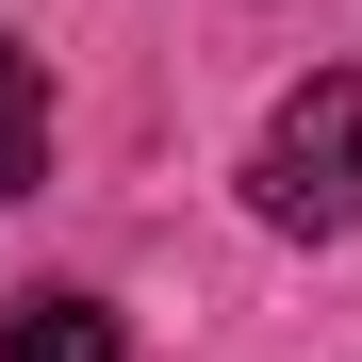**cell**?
Returning <instances> with one entry per match:
<instances>
[{
  "mask_svg": "<svg viewBox=\"0 0 362 362\" xmlns=\"http://www.w3.org/2000/svg\"><path fill=\"white\" fill-rule=\"evenodd\" d=\"M264 214L280 230H362V66H313L280 115H264Z\"/></svg>",
  "mask_w": 362,
  "mask_h": 362,
  "instance_id": "6da1fadb",
  "label": "cell"
},
{
  "mask_svg": "<svg viewBox=\"0 0 362 362\" xmlns=\"http://www.w3.org/2000/svg\"><path fill=\"white\" fill-rule=\"evenodd\" d=\"M33 181H49V66L0 49V198H33Z\"/></svg>",
  "mask_w": 362,
  "mask_h": 362,
  "instance_id": "3957f363",
  "label": "cell"
},
{
  "mask_svg": "<svg viewBox=\"0 0 362 362\" xmlns=\"http://www.w3.org/2000/svg\"><path fill=\"white\" fill-rule=\"evenodd\" d=\"M0 362H115V313L99 296H17L0 313Z\"/></svg>",
  "mask_w": 362,
  "mask_h": 362,
  "instance_id": "7a4b0ae2",
  "label": "cell"
}]
</instances>
